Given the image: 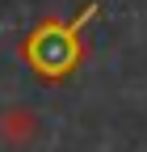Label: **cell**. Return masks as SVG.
<instances>
[{
  "label": "cell",
  "instance_id": "2",
  "mask_svg": "<svg viewBox=\"0 0 147 152\" xmlns=\"http://www.w3.org/2000/svg\"><path fill=\"white\" fill-rule=\"evenodd\" d=\"M38 135H42V123H38V114H34V110L9 106L4 114H0V144L21 148V144H34Z\"/></svg>",
  "mask_w": 147,
  "mask_h": 152
},
{
  "label": "cell",
  "instance_id": "1",
  "mask_svg": "<svg viewBox=\"0 0 147 152\" xmlns=\"http://www.w3.org/2000/svg\"><path fill=\"white\" fill-rule=\"evenodd\" d=\"M97 0H88V4L71 17V21H38L25 42H21V59L42 76V80H63L80 68L84 59V42H80V30L97 17Z\"/></svg>",
  "mask_w": 147,
  "mask_h": 152
}]
</instances>
